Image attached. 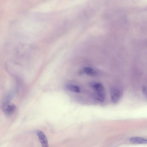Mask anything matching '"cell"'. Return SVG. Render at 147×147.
I'll return each mask as SVG.
<instances>
[{
    "mask_svg": "<svg viewBox=\"0 0 147 147\" xmlns=\"http://www.w3.org/2000/svg\"><path fill=\"white\" fill-rule=\"evenodd\" d=\"M110 93L112 102L113 103L117 102L121 95L120 90L116 87H112L111 88Z\"/></svg>",
    "mask_w": 147,
    "mask_h": 147,
    "instance_id": "obj_1",
    "label": "cell"
},
{
    "mask_svg": "<svg viewBox=\"0 0 147 147\" xmlns=\"http://www.w3.org/2000/svg\"><path fill=\"white\" fill-rule=\"evenodd\" d=\"M16 107L13 104L9 102H5L2 106V111L5 114L10 115L12 114L16 109Z\"/></svg>",
    "mask_w": 147,
    "mask_h": 147,
    "instance_id": "obj_2",
    "label": "cell"
},
{
    "mask_svg": "<svg viewBox=\"0 0 147 147\" xmlns=\"http://www.w3.org/2000/svg\"><path fill=\"white\" fill-rule=\"evenodd\" d=\"M80 74L84 73L91 77H96L100 75V72L95 69L90 67H85L80 71Z\"/></svg>",
    "mask_w": 147,
    "mask_h": 147,
    "instance_id": "obj_3",
    "label": "cell"
},
{
    "mask_svg": "<svg viewBox=\"0 0 147 147\" xmlns=\"http://www.w3.org/2000/svg\"><path fill=\"white\" fill-rule=\"evenodd\" d=\"M36 134L42 147H49L47 140L44 133L42 131L38 130L37 131Z\"/></svg>",
    "mask_w": 147,
    "mask_h": 147,
    "instance_id": "obj_4",
    "label": "cell"
},
{
    "mask_svg": "<svg viewBox=\"0 0 147 147\" xmlns=\"http://www.w3.org/2000/svg\"><path fill=\"white\" fill-rule=\"evenodd\" d=\"M89 85L96 92H105L104 88L100 83L96 82H91L89 83Z\"/></svg>",
    "mask_w": 147,
    "mask_h": 147,
    "instance_id": "obj_5",
    "label": "cell"
},
{
    "mask_svg": "<svg viewBox=\"0 0 147 147\" xmlns=\"http://www.w3.org/2000/svg\"><path fill=\"white\" fill-rule=\"evenodd\" d=\"M130 142L132 143L137 144H147V139L139 137H133L129 139Z\"/></svg>",
    "mask_w": 147,
    "mask_h": 147,
    "instance_id": "obj_6",
    "label": "cell"
},
{
    "mask_svg": "<svg viewBox=\"0 0 147 147\" xmlns=\"http://www.w3.org/2000/svg\"><path fill=\"white\" fill-rule=\"evenodd\" d=\"M65 87L67 90L74 92L79 93L80 91L79 87L75 85L67 84L65 85Z\"/></svg>",
    "mask_w": 147,
    "mask_h": 147,
    "instance_id": "obj_7",
    "label": "cell"
},
{
    "mask_svg": "<svg viewBox=\"0 0 147 147\" xmlns=\"http://www.w3.org/2000/svg\"><path fill=\"white\" fill-rule=\"evenodd\" d=\"M94 96L96 99L101 102H104L105 100L106 97L105 92H96Z\"/></svg>",
    "mask_w": 147,
    "mask_h": 147,
    "instance_id": "obj_8",
    "label": "cell"
},
{
    "mask_svg": "<svg viewBox=\"0 0 147 147\" xmlns=\"http://www.w3.org/2000/svg\"><path fill=\"white\" fill-rule=\"evenodd\" d=\"M142 91L144 95L147 98V86H143L142 87Z\"/></svg>",
    "mask_w": 147,
    "mask_h": 147,
    "instance_id": "obj_9",
    "label": "cell"
}]
</instances>
